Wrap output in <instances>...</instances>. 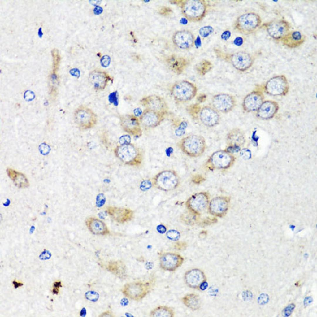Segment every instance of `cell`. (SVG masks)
<instances>
[{
    "instance_id": "6da1fadb",
    "label": "cell",
    "mask_w": 317,
    "mask_h": 317,
    "mask_svg": "<svg viewBox=\"0 0 317 317\" xmlns=\"http://www.w3.org/2000/svg\"><path fill=\"white\" fill-rule=\"evenodd\" d=\"M213 50L218 58L229 63L235 69L241 72H244L249 69L254 61V56L245 51L229 53L217 48H214Z\"/></svg>"
},
{
    "instance_id": "7a4b0ae2",
    "label": "cell",
    "mask_w": 317,
    "mask_h": 317,
    "mask_svg": "<svg viewBox=\"0 0 317 317\" xmlns=\"http://www.w3.org/2000/svg\"><path fill=\"white\" fill-rule=\"evenodd\" d=\"M179 147L186 155L192 158L201 156L206 148L205 138L199 135L191 134L183 138L178 143Z\"/></svg>"
},
{
    "instance_id": "3957f363",
    "label": "cell",
    "mask_w": 317,
    "mask_h": 317,
    "mask_svg": "<svg viewBox=\"0 0 317 317\" xmlns=\"http://www.w3.org/2000/svg\"><path fill=\"white\" fill-rule=\"evenodd\" d=\"M209 7L208 2L205 0H185L182 4V12L189 21L198 22L205 17L208 11Z\"/></svg>"
},
{
    "instance_id": "277c9868",
    "label": "cell",
    "mask_w": 317,
    "mask_h": 317,
    "mask_svg": "<svg viewBox=\"0 0 317 317\" xmlns=\"http://www.w3.org/2000/svg\"><path fill=\"white\" fill-rule=\"evenodd\" d=\"M262 20L260 15L253 11L243 13L235 20L234 29L240 33L247 35L252 34L260 28Z\"/></svg>"
},
{
    "instance_id": "5b68a950",
    "label": "cell",
    "mask_w": 317,
    "mask_h": 317,
    "mask_svg": "<svg viewBox=\"0 0 317 317\" xmlns=\"http://www.w3.org/2000/svg\"><path fill=\"white\" fill-rule=\"evenodd\" d=\"M236 159L233 154L227 150H218L210 156L205 163V166L211 171L226 170L234 165Z\"/></svg>"
},
{
    "instance_id": "8992f818",
    "label": "cell",
    "mask_w": 317,
    "mask_h": 317,
    "mask_svg": "<svg viewBox=\"0 0 317 317\" xmlns=\"http://www.w3.org/2000/svg\"><path fill=\"white\" fill-rule=\"evenodd\" d=\"M178 173L172 170L162 171L155 175L151 180V185L160 190L168 191L176 188L180 183Z\"/></svg>"
},
{
    "instance_id": "52a82bcc",
    "label": "cell",
    "mask_w": 317,
    "mask_h": 317,
    "mask_svg": "<svg viewBox=\"0 0 317 317\" xmlns=\"http://www.w3.org/2000/svg\"><path fill=\"white\" fill-rule=\"evenodd\" d=\"M197 87L194 83L186 80L176 82L172 86L171 93L176 101L181 102L189 101L196 96Z\"/></svg>"
},
{
    "instance_id": "ba28073f",
    "label": "cell",
    "mask_w": 317,
    "mask_h": 317,
    "mask_svg": "<svg viewBox=\"0 0 317 317\" xmlns=\"http://www.w3.org/2000/svg\"><path fill=\"white\" fill-rule=\"evenodd\" d=\"M152 287V282L150 281H135L125 284L123 293L128 298L139 301L147 296Z\"/></svg>"
},
{
    "instance_id": "9c48e42d",
    "label": "cell",
    "mask_w": 317,
    "mask_h": 317,
    "mask_svg": "<svg viewBox=\"0 0 317 317\" xmlns=\"http://www.w3.org/2000/svg\"><path fill=\"white\" fill-rule=\"evenodd\" d=\"M118 154L123 162L131 165L138 166L141 164L143 160L142 150L132 144H126L119 147Z\"/></svg>"
},
{
    "instance_id": "30bf717a",
    "label": "cell",
    "mask_w": 317,
    "mask_h": 317,
    "mask_svg": "<svg viewBox=\"0 0 317 317\" xmlns=\"http://www.w3.org/2000/svg\"><path fill=\"white\" fill-rule=\"evenodd\" d=\"M289 86L286 77L283 75L270 79L262 88L263 92L272 96H284L288 93Z\"/></svg>"
},
{
    "instance_id": "8fae6325",
    "label": "cell",
    "mask_w": 317,
    "mask_h": 317,
    "mask_svg": "<svg viewBox=\"0 0 317 317\" xmlns=\"http://www.w3.org/2000/svg\"><path fill=\"white\" fill-rule=\"evenodd\" d=\"M74 119L80 128L87 129L93 127L97 123L98 116L91 109L83 105L78 106L75 111Z\"/></svg>"
},
{
    "instance_id": "7c38bea8",
    "label": "cell",
    "mask_w": 317,
    "mask_h": 317,
    "mask_svg": "<svg viewBox=\"0 0 317 317\" xmlns=\"http://www.w3.org/2000/svg\"><path fill=\"white\" fill-rule=\"evenodd\" d=\"M260 28L265 29L272 38L279 41L290 31L291 25L287 21L280 19L264 23Z\"/></svg>"
},
{
    "instance_id": "4fadbf2b",
    "label": "cell",
    "mask_w": 317,
    "mask_h": 317,
    "mask_svg": "<svg viewBox=\"0 0 317 317\" xmlns=\"http://www.w3.org/2000/svg\"><path fill=\"white\" fill-rule=\"evenodd\" d=\"M212 106L219 113L227 114L232 111L237 104V100L233 95L220 93L214 95L211 99Z\"/></svg>"
},
{
    "instance_id": "5bb4252c",
    "label": "cell",
    "mask_w": 317,
    "mask_h": 317,
    "mask_svg": "<svg viewBox=\"0 0 317 317\" xmlns=\"http://www.w3.org/2000/svg\"><path fill=\"white\" fill-rule=\"evenodd\" d=\"M263 91L257 88L244 98L242 107L244 111L249 113L256 111L264 101Z\"/></svg>"
},
{
    "instance_id": "9a60e30c",
    "label": "cell",
    "mask_w": 317,
    "mask_h": 317,
    "mask_svg": "<svg viewBox=\"0 0 317 317\" xmlns=\"http://www.w3.org/2000/svg\"><path fill=\"white\" fill-rule=\"evenodd\" d=\"M184 260L181 255L175 253L163 252L159 256L160 267L164 270L169 271H176L182 265Z\"/></svg>"
},
{
    "instance_id": "2e32d148",
    "label": "cell",
    "mask_w": 317,
    "mask_h": 317,
    "mask_svg": "<svg viewBox=\"0 0 317 317\" xmlns=\"http://www.w3.org/2000/svg\"><path fill=\"white\" fill-rule=\"evenodd\" d=\"M120 125L123 129L129 134L136 137L142 136V131L139 119L131 114L120 115L119 117Z\"/></svg>"
},
{
    "instance_id": "e0dca14e",
    "label": "cell",
    "mask_w": 317,
    "mask_h": 317,
    "mask_svg": "<svg viewBox=\"0 0 317 317\" xmlns=\"http://www.w3.org/2000/svg\"><path fill=\"white\" fill-rule=\"evenodd\" d=\"M198 118L203 125L209 128L217 125L221 120L219 113L212 106L208 105L201 107Z\"/></svg>"
},
{
    "instance_id": "ac0fdd59",
    "label": "cell",
    "mask_w": 317,
    "mask_h": 317,
    "mask_svg": "<svg viewBox=\"0 0 317 317\" xmlns=\"http://www.w3.org/2000/svg\"><path fill=\"white\" fill-rule=\"evenodd\" d=\"M88 80L93 89L97 91L104 90L109 82H112L113 79L105 72L94 70L89 74Z\"/></svg>"
},
{
    "instance_id": "d6986e66",
    "label": "cell",
    "mask_w": 317,
    "mask_h": 317,
    "mask_svg": "<svg viewBox=\"0 0 317 317\" xmlns=\"http://www.w3.org/2000/svg\"><path fill=\"white\" fill-rule=\"evenodd\" d=\"M140 102L143 106L150 110L165 115L168 111L167 104L162 97L157 95H152L142 98Z\"/></svg>"
},
{
    "instance_id": "ffe728a7",
    "label": "cell",
    "mask_w": 317,
    "mask_h": 317,
    "mask_svg": "<svg viewBox=\"0 0 317 317\" xmlns=\"http://www.w3.org/2000/svg\"><path fill=\"white\" fill-rule=\"evenodd\" d=\"M165 115L148 109H145L140 117L141 124L145 128H153L161 123L164 118Z\"/></svg>"
},
{
    "instance_id": "44dd1931",
    "label": "cell",
    "mask_w": 317,
    "mask_h": 317,
    "mask_svg": "<svg viewBox=\"0 0 317 317\" xmlns=\"http://www.w3.org/2000/svg\"><path fill=\"white\" fill-rule=\"evenodd\" d=\"M245 141V136L243 130L240 128H235L230 130L226 137L227 148L237 151L243 146Z\"/></svg>"
},
{
    "instance_id": "7402d4cb",
    "label": "cell",
    "mask_w": 317,
    "mask_h": 317,
    "mask_svg": "<svg viewBox=\"0 0 317 317\" xmlns=\"http://www.w3.org/2000/svg\"><path fill=\"white\" fill-rule=\"evenodd\" d=\"M174 44L179 48L188 50L192 47L195 38L193 34L188 30H182L176 32L173 37Z\"/></svg>"
},
{
    "instance_id": "603a6c76",
    "label": "cell",
    "mask_w": 317,
    "mask_h": 317,
    "mask_svg": "<svg viewBox=\"0 0 317 317\" xmlns=\"http://www.w3.org/2000/svg\"><path fill=\"white\" fill-rule=\"evenodd\" d=\"M208 203L207 193L202 192L192 196L187 200L186 205L191 211L197 213L201 212L206 208Z\"/></svg>"
},
{
    "instance_id": "cb8c5ba5",
    "label": "cell",
    "mask_w": 317,
    "mask_h": 317,
    "mask_svg": "<svg viewBox=\"0 0 317 317\" xmlns=\"http://www.w3.org/2000/svg\"><path fill=\"white\" fill-rule=\"evenodd\" d=\"M279 109V105L276 101L271 100L264 101L256 111V116L262 120L270 119L276 115Z\"/></svg>"
},
{
    "instance_id": "d4e9b609",
    "label": "cell",
    "mask_w": 317,
    "mask_h": 317,
    "mask_svg": "<svg viewBox=\"0 0 317 317\" xmlns=\"http://www.w3.org/2000/svg\"><path fill=\"white\" fill-rule=\"evenodd\" d=\"M106 211L112 219L120 223L131 220L133 216V211L128 208L109 206L107 207Z\"/></svg>"
},
{
    "instance_id": "484cf974",
    "label": "cell",
    "mask_w": 317,
    "mask_h": 317,
    "mask_svg": "<svg viewBox=\"0 0 317 317\" xmlns=\"http://www.w3.org/2000/svg\"><path fill=\"white\" fill-rule=\"evenodd\" d=\"M306 39L305 35L300 31L292 30L290 31L279 41L288 48H294L302 45Z\"/></svg>"
},
{
    "instance_id": "4316f807",
    "label": "cell",
    "mask_w": 317,
    "mask_h": 317,
    "mask_svg": "<svg viewBox=\"0 0 317 317\" xmlns=\"http://www.w3.org/2000/svg\"><path fill=\"white\" fill-rule=\"evenodd\" d=\"M185 281L189 287L198 288L206 281L205 275L202 271L198 269H192L187 271L184 276Z\"/></svg>"
},
{
    "instance_id": "83f0119b",
    "label": "cell",
    "mask_w": 317,
    "mask_h": 317,
    "mask_svg": "<svg viewBox=\"0 0 317 317\" xmlns=\"http://www.w3.org/2000/svg\"><path fill=\"white\" fill-rule=\"evenodd\" d=\"M228 198L226 197H218L212 199L209 205L210 212L217 216L224 215L228 208L229 199Z\"/></svg>"
},
{
    "instance_id": "f1b7e54d",
    "label": "cell",
    "mask_w": 317,
    "mask_h": 317,
    "mask_svg": "<svg viewBox=\"0 0 317 317\" xmlns=\"http://www.w3.org/2000/svg\"><path fill=\"white\" fill-rule=\"evenodd\" d=\"M85 224L89 231L94 234L106 235L110 233L105 223L98 218L89 217L86 220Z\"/></svg>"
},
{
    "instance_id": "f546056e",
    "label": "cell",
    "mask_w": 317,
    "mask_h": 317,
    "mask_svg": "<svg viewBox=\"0 0 317 317\" xmlns=\"http://www.w3.org/2000/svg\"><path fill=\"white\" fill-rule=\"evenodd\" d=\"M188 60L183 57H172L169 59L167 64L169 67L174 73L180 74L188 66Z\"/></svg>"
},
{
    "instance_id": "4dcf8cb0",
    "label": "cell",
    "mask_w": 317,
    "mask_h": 317,
    "mask_svg": "<svg viewBox=\"0 0 317 317\" xmlns=\"http://www.w3.org/2000/svg\"><path fill=\"white\" fill-rule=\"evenodd\" d=\"M7 171L8 176L17 186L25 188L29 185L27 179L22 173L10 168L7 169Z\"/></svg>"
},
{
    "instance_id": "1f68e13d",
    "label": "cell",
    "mask_w": 317,
    "mask_h": 317,
    "mask_svg": "<svg viewBox=\"0 0 317 317\" xmlns=\"http://www.w3.org/2000/svg\"><path fill=\"white\" fill-rule=\"evenodd\" d=\"M150 316L153 317H173L175 312L170 307L165 305H160L152 310Z\"/></svg>"
},
{
    "instance_id": "d6a6232c",
    "label": "cell",
    "mask_w": 317,
    "mask_h": 317,
    "mask_svg": "<svg viewBox=\"0 0 317 317\" xmlns=\"http://www.w3.org/2000/svg\"><path fill=\"white\" fill-rule=\"evenodd\" d=\"M183 304L186 307L193 310L198 309L200 307L201 302L198 295L193 293L187 294L181 299Z\"/></svg>"
},
{
    "instance_id": "836d02e7",
    "label": "cell",
    "mask_w": 317,
    "mask_h": 317,
    "mask_svg": "<svg viewBox=\"0 0 317 317\" xmlns=\"http://www.w3.org/2000/svg\"><path fill=\"white\" fill-rule=\"evenodd\" d=\"M212 67L211 63L209 61L205 59L198 63L196 66V70L199 74L203 76L209 72Z\"/></svg>"
},
{
    "instance_id": "e575fe53",
    "label": "cell",
    "mask_w": 317,
    "mask_h": 317,
    "mask_svg": "<svg viewBox=\"0 0 317 317\" xmlns=\"http://www.w3.org/2000/svg\"><path fill=\"white\" fill-rule=\"evenodd\" d=\"M201 107L198 103L192 104L187 108V111L191 116L196 119L198 118L199 114Z\"/></svg>"
},
{
    "instance_id": "d590c367",
    "label": "cell",
    "mask_w": 317,
    "mask_h": 317,
    "mask_svg": "<svg viewBox=\"0 0 317 317\" xmlns=\"http://www.w3.org/2000/svg\"><path fill=\"white\" fill-rule=\"evenodd\" d=\"M214 31V29L211 26H206L202 28L199 30V33L203 37H206L211 34Z\"/></svg>"
},
{
    "instance_id": "8d00e7d4",
    "label": "cell",
    "mask_w": 317,
    "mask_h": 317,
    "mask_svg": "<svg viewBox=\"0 0 317 317\" xmlns=\"http://www.w3.org/2000/svg\"><path fill=\"white\" fill-rule=\"evenodd\" d=\"M295 306L293 303H291L287 306L283 310V314L285 317H288L292 313L295 308Z\"/></svg>"
},
{
    "instance_id": "74e56055",
    "label": "cell",
    "mask_w": 317,
    "mask_h": 317,
    "mask_svg": "<svg viewBox=\"0 0 317 317\" xmlns=\"http://www.w3.org/2000/svg\"><path fill=\"white\" fill-rule=\"evenodd\" d=\"M269 300V297L268 295L265 293H262L259 297L258 300L260 304L263 305L268 302Z\"/></svg>"
},
{
    "instance_id": "f35d334b",
    "label": "cell",
    "mask_w": 317,
    "mask_h": 317,
    "mask_svg": "<svg viewBox=\"0 0 317 317\" xmlns=\"http://www.w3.org/2000/svg\"><path fill=\"white\" fill-rule=\"evenodd\" d=\"M54 288L53 290V293L55 294H57L59 292V289L61 286L60 282H56L54 284Z\"/></svg>"
},
{
    "instance_id": "ab89813d",
    "label": "cell",
    "mask_w": 317,
    "mask_h": 317,
    "mask_svg": "<svg viewBox=\"0 0 317 317\" xmlns=\"http://www.w3.org/2000/svg\"><path fill=\"white\" fill-rule=\"evenodd\" d=\"M313 299L310 296L306 297L304 301V306H306L310 305L312 302Z\"/></svg>"
},
{
    "instance_id": "60d3db41",
    "label": "cell",
    "mask_w": 317,
    "mask_h": 317,
    "mask_svg": "<svg viewBox=\"0 0 317 317\" xmlns=\"http://www.w3.org/2000/svg\"><path fill=\"white\" fill-rule=\"evenodd\" d=\"M160 12L161 14L167 15L171 13V11L169 8L163 7L160 9Z\"/></svg>"
},
{
    "instance_id": "b9f144b4",
    "label": "cell",
    "mask_w": 317,
    "mask_h": 317,
    "mask_svg": "<svg viewBox=\"0 0 317 317\" xmlns=\"http://www.w3.org/2000/svg\"><path fill=\"white\" fill-rule=\"evenodd\" d=\"M230 35V32L228 31H226L222 34L221 37L223 39L227 40L229 38Z\"/></svg>"
},
{
    "instance_id": "7bdbcfd3",
    "label": "cell",
    "mask_w": 317,
    "mask_h": 317,
    "mask_svg": "<svg viewBox=\"0 0 317 317\" xmlns=\"http://www.w3.org/2000/svg\"><path fill=\"white\" fill-rule=\"evenodd\" d=\"M207 283L206 281L203 282L200 286V288L202 290H204L207 287Z\"/></svg>"
},
{
    "instance_id": "ee69618b",
    "label": "cell",
    "mask_w": 317,
    "mask_h": 317,
    "mask_svg": "<svg viewBox=\"0 0 317 317\" xmlns=\"http://www.w3.org/2000/svg\"><path fill=\"white\" fill-rule=\"evenodd\" d=\"M242 42L243 40L242 38H238L237 39L235 40V42L237 44L240 45V44H242Z\"/></svg>"
},
{
    "instance_id": "f6af8a7d",
    "label": "cell",
    "mask_w": 317,
    "mask_h": 317,
    "mask_svg": "<svg viewBox=\"0 0 317 317\" xmlns=\"http://www.w3.org/2000/svg\"><path fill=\"white\" fill-rule=\"evenodd\" d=\"M13 283L14 284V285H15V288H17V287H19V286H20L22 285V284H23L22 283H17V282H16L15 281H13Z\"/></svg>"
}]
</instances>
